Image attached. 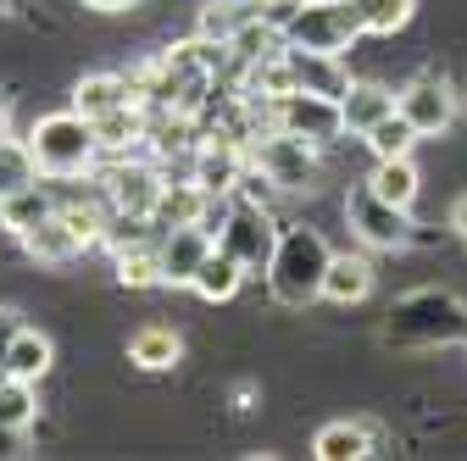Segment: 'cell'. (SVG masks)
Returning a JSON list of instances; mask_svg holds the SVG:
<instances>
[{
	"label": "cell",
	"mask_w": 467,
	"mask_h": 461,
	"mask_svg": "<svg viewBox=\"0 0 467 461\" xmlns=\"http://www.w3.org/2000/svg\"><path fill=\"white\" fill-rule=\"evenodd\" d=\"M328 240L306 222H289L278 228V245H273V261H267V295L289 312H301L312 301H323V278H328Z\"/></svg>",
	"instance_id": "1"
},
{
	"label": "cell",
	"mask_w": 467,
	"mask_h": 461,
	"mask_svg": "<svg viewBox=\"0 0 467 461\" xmlns=\"http://www.w3.org/2000/svg\"><path fill=\"white\" fill-rule=\"evenodd\" d=\"M389 344H412V351H434V344H462L467 339V306L451 290H412L389 306L384 323Z\"/></svg>",
	"instance_id": "2"
},
{
	"label": "cell",
	"mask_w": 467,
	"mask_h": 461,
	"mask_svg": "<svg viewBox=\"0 0 467 461\" xmlns=\"http://www.w3.org/2000/svg\"><path fill=\"white\" fill-rule=\"evenodd\" d=\"M28 150L39 161L45 179H84V172H95L100 161V134H95V118H84V111H50V118H39L28 128Z\"/></svg>",
	"instance_id": "3"
},
{
	"label": "cell",
	"mask_w": 467,
	"mask_h": 461,
	"mask_svg": "<svg viewBox=\"0 0 467 461\" xmlns=\"http://www.w3.org/2000/svg\"><path fill=\"white\" fill-rule=\"evenodd\" d=\"M251 167H256V179L284 190V195H301L317 184V145L296 139V134H284V128H267V134H251Z\"/></svg>",
	"instance_id": "4"
},
{
	"label": "cell",
	"mask_w": 467,
	"mask_h": 461,
	"mask_svg": "<svg viewBox=\"0 0 467 461\" xmlns=\"http://www.w3.org/2000/svg\"><path fill=\"white\" fill-rule=\"evenodd\" d=\"M345 222H350V234H357L368 251H406V245L418 240L412 211L395 206V200H384L373 184H362V190L345 195Z\"/></svg>",
	"instance_id": "5"
},
{
	"label": "cell",
	"mask_w": 467,
	"mask_h": 461,
	"mask_svg": "<svg viewBox=\"0 0 467 461\" xmlns=\"http://www.w3.org/2000/svg\"><path fill=\"white\" fill-rule=\"evenodd\" d=\"M217 245H223L228 256H240L245 272H267L273 245H278V228H273L267 206L251 200V195H234V206H228V217H223V228H217Z\"/></svg>",
	"instance_id": "6"
},
{
	"label": "cell",
	"mask_w": 467,
	"mask_h": 461,
	"mask_svg": "<svg viewBox=\"0 0 467 461\" xmlns=\"http://www.w3.org/2000/svg\"><path fill=\"white\" fill-rule=\"evenodd\" d=\"M273 128H284V134H296V139H306V145H334L339 134H345V111H339V100H328V95H312V89H289V95H278L273 106Z\"/></svg>",
	"instance_id": "7"
},
{
	"label": "cell",
	"mask_w": 467,
	"mask_h": 461,
	"mask_svg": "<svg viewBox=\"0 0 467 461\" xmlns=\"http://www.w3.org/2000/svg\"><path fill=\"white\" fill-rule=\"evenodd\" d=\"M362 39V28L350 23L345 0H301L296 17L284 23V45H306V50H350Z\"/></svg>",
	"instance_id": "8"
},
{
	"label": "cell",
	"mask_w": 467,
	"mask_h": 461,
	"mask_svg": "<svg viewBox=\"0 0 467 461\" xmlns=\"http://www.w3.org/2000/svg\"><path fill=\"white\" fill-rule=\"evenodd\" d=\"M161 172L150 167V161H117L111 172H106V200H111V211H123V217H140V222H150L156 217V200H161Z\"/></svg>",
	"instance_id": "9"
},
{
	"label": "cell",
	"mask_w": 467,
	"mask_h": 461,
	"mask_svg": "<svg viewBox=\"0 0 467 461\" xmlns=\"http://www.w3.org/2000/svg\"><path fill=\"white\" fill-rule=\"evenodd\" d=\"M395 111L406 123H412L423 139H434V134H445L451 123H456V89L445 84V78H412L400 95H395Z\"/></svg>",
	"instance_id": "10"
},
{
	"label": "cell",
	"mask_w": 467,
	"mask_h": 461,
	"mask_svg": "<svg viewBox=\"0 0 467 461\" xmlns=\"http://www.w3.org/2000/svg\"><path fill=\"white\" fill-rule=\"evenodd\" d=\"M156 251H161V278L172 283V290H190L201 261L217 251V240L206 234L201 222H179V228H161V245Z\"/></svg>",
	"instance_id": "11"
},
{
	"label": "cell",
	"mask_w": 467,
	"mask_h": 461,
	"mask_svg": "<svg viewBox=\"0 0 467 461\" xmlns=\"http://www.w3.org/2000/svg\"><path fill=\"white\" fill-rule=\"evenodd\" d=\"M284 67H289V84L296 89H312V95H328V100H345L350 95V78L345 62L334 50H306V45H284Z\"/></svg>",
	"instance_id": "12"
},
{
	"label": "cell",
	"mask_w": 467,
	"mask_h": 461,
	"mask_svg": "<svg viewBox=\"0 0 467 461\" xmlns=\"http://www.w3.org/2000/svg\"><path fill=\"white\" fill-rule=\"evenodd\" d=\"M245 167H251V150L240 145V139H206L201 150H195V184L206 190V195H234L240 190V179H245Z\"/></svg>",
	"instance_id": "13"
},
{
	"label": "cell",
	"mask_w": 467,
	"mask_h": 461,
	"mask_svg": "<svg viewBox=\"0 0 467 461\" xmlns=\"http://www.w3.org/2000/svg\"><path fill=\"white\" fill-rule=\"evenodd\" d=\"M23 251L39 261V267H67V261H78L84 256V240L73 234V222L62 217V211H45L34 228H23Z\"/></svg>",
	"instance_id": "14"
},
{
	"label": "cell",
	"mask_w": 467,
	"mask_h": 461,
	"mask_svg": "<svg viewBox=\"0 0 467 461\" xmlns=\"http://www.w3.org/2000/svg\"><path fill=\"white\" fill-rule=\"evenodd\" d=\"M312 456L317 461H362V456H373V428L368 423H350V417L323 423L312 434Z\"/></svg>",
	"instance_id": "15"
},
{
	"label": "cell",
	"mask_w": 467,
	"mask_h": 461,
	"mask_svg": "<svg viewBox=\"0 0 467 461\" xmlns=\"http://www.w3.org/2000/svg\"><path fill=\"white\" fill-rule=\"evenodd\" d=\"M179 356H184V339L172 333V328H161V323H145L129 339V362L140 373H172V367H179Z\"/></svg>",
	"instance_id": "16"
},
{
	"label": "cell",
	"mask_w": 467,
	"mask_h": 461,
	"mask_svg": "<svg viewBox=\"0 0 467 461\" xmlns=\"http://www.w3.org/2000/svg\"><path fill=\"white\" fill-rule=\"evenodd\" d=\"M129 100H140V95H134V78H123V73H89L73 84V106L84 118H106V111L129 106Z\"/></svg>",
	"instance_id": "17"
},
{
	"label": "cell",
	"mask_w": 467,
	"mask_h": 461,
	"mask_svg": "<svg viewBox=\"0 0 467 461\" xmlns=\"http://www.w3.org/2000/svg\"><path fill=\"white\" fill-rule=\"evenodd\" d=\"M373 295V261L368 256H334L328 261V278H323V301L334 306H357Z\"/></svg>",
	"instance_id": "18"
},
{
	"label": "cell",
	"mask_w": 467,
	"mask_h": 461,
	"mask_svg": "<svg viewBox=\"0 0 467 461\" xmlns=\"http://www.w3.org/2000/svg\"><path fill=\"white\" fill-rule=\"evenodd\" d=\"M240 283H245V261L240 256H228L223 245L201 261V272H195V283H190V290L201 295V301H212V306H223V301H234V295H240Z\"/></svg>",
	"instance_id": "19"
},
{
	"label": "cell",
	"mask_w": 467,
	"mask_h": 461,
	"mask_svg": "<svg viewBox=\"0 0 467 461\" xmlns=\"http://www.w3.org/2000/svg\"><path fill=\"white\" fill-rule=\"evenodd\" d=\"M50 362H56V344H50L39 328H28V323H23V333L12 339V351H6V378L39 384V378L50 373Z\"/></svg>",
	"instance_id": "20"
},
{
	"label": "cell",
	"mask_w": 467,
	"mask_h": 461,
	"mask_svg": "<svg viewBox=\"0 0 467 461\" xmlns=\"http://www.w3.org/2000/svg\"><path fill=\"white\" fill-rule=\"evenodd\" d=\"M339 111H345V134H368L379 118L395 111V89H384V84H350V95L339 100Z\"/></svg>",
	"instance_id": "21"
},
{
	"label": "cell",
	"mask_w": 467,
	"mask_h": 461,
	"mask_svg": "<svg viewBox=\"0 0 467 461\" xmlns=\"http://www.w3.org/2000/svg\"><path fill=\"white\" fill-rule=\"evenodd\" d=\"M350 23H357L362 34H400L406 23H412L418 0H345Z\"/></svg>",
	"instance_id": "22"
},
{
	"label": "cell",
	"mask_w": 467,
	"mask_h": 461,
	"mask_svg": "<svg viewBox=\"0 0 467 461\" xmlns=\"http://www.w3.org/2000/svg\"><path fill=\"white\" fill-rule=\"evenodd\" d=\"M39 179H45V172H39L28 139H6V145H0V200H12L23 190H39Z\"/></svg>",
	"instance_id": "23"
},
{
	"label": "cell",
	"mask_w": 467,
	"mask_h": 461,
	"mask_svg": "<svg viewBox=\"0 0 467 461\" xmlns=\"http://www.w3.org/2000/svg\"><path fill=\"white\" fill-rule=\"evenodd\" d=\"M368 184L384 195V200H395V206H406L412 211V200H418V190H423V179H418V167H412V156H395V161H379L373 172H368Z\"/></svg>",
	"instance_id": "24"
},
{
	"label": "cell",
	"mask_w": 467,
	"mask_h": 461,
	"mask_svg": "<svg viewBox=\"0 0 467 461\" xmlns=\"http://www.w3.org/2000/svg\"><path fill=\"white\" fill-rule=\"evenodd\" d=\"M39 417V394L23 378H0V434H28Z\"/></svg>",
	"instance_id": "25"
},
{
	"label": "cell",
	"mask_w": 467,
	"mask_h": 461,
	"mask_svg": "<svg viewBox=\"0 0 467 461\" xmlns=\"http://www.w3.org/2000/svg\"><path fill=\"white\" fill-rule=\"evenodd\" d=\"M362 139H368L373 161H395V156H412V145H418L423 134H418L412 123H406L400 111H389V118H379V123H373V128H368Z\"/></svg>",
	"instance_id": "26"
},
{
	"label": "cell",
	"mask_w": 467,
	"mask_h": 461,
	"mask_svg": "<svg viewBox=\"0 0 467 461\" xmlns=\"http://www.w3.org/2000/svg\"><path fill=\"white\" fill-rule=\"evenodd\" d=\"M206 190L190 179V184H167L161 190V200H156V217L150 222H161V228H179V222H201V211H206Z\"/></svg>",
	"instance_id": "27"
},
{
	"label": "cell",
	"mask_w": 467,
	"mask_h": 461,
	"mask_svg": "<svg viewBox=\"0 0 467 461\" xmlns=\"http://www.w3.org/2000/svg\"><path fill=\"white\" fill-rule=\"evenodd\" d=\"M95 134H100V150H134L145 139V111L129 100V106L106 111V118H95Z\"/></svg>",
	"instance_id": "28"
},
{
	"label": "cell",
	"mask_w": 467,
	"mask_h": 461,
	"mask_svg": "<svg viewBox=\"0 0 467 461\" xmlns=\"http://www.w3.org/2000/svg\"><path fill=\"white\" fill-rule=\"evenodd\" d=\"M117 283H123V290H156V283H167L161 278V251H150L145 240L117 251Z\"/></svg>",
	"instance_id": "29"
},
{
	"label": "cell",
	"mask_w": 467,
	"mask_h": 461,
	"mask_svg": "<svg viewBox=\"0 0 467 461\" xmlns=\"http://www.w3.org/2000/svg\"><path fill=\"white\" fill-rule=\"evenodd\" d=\"M45 211H56L50 200H45V190H23V195H12V200H0V222L12 228V234H23V228H34Z\"/></svg>",
	"instance_id": "30"
},
{
	"label": "cell",
	"mask_w": 467,
	"mask_h": 461,
	"mask_svg": "<svg viewBox=\"0 0 467 461\" xmlns=\"http://www.w3.org/2000/svg\"><path fill=\"white\" fill-rule=\"evenodd\" d=\"M56 211L73 222V234L84 240V251L106 240V217H111V211H100V206H89V200H84V206H78V200H73V206H56Z\"/></svg>",
	"instance_id": "31"
},
{
	"label": "cell",
	"mask_w": 467,
	"mask_h": 461,
	"mask_svg": "<svg viewBox=\"0 0 467 461\" xmlns=\"http://www.w3.org/2000/svg\"><path fill=\"white\" fill-rule=\"evenodd\" d=\"M23 333V312L12 306H0V378H6V351H12V339Z\"/></svg>",
	"instance_id": "32"
},
{
	"label": "cell",
	"mask_w": 467,
	"mask_h": 461,
	"mask_svg": "<svg viewBox=\"0 0 467 461\" xmlns=\"http://www.w3.org/2000/svg\"><path fill=\"white\" fill-rule=\"evenodd\" d=\"M296 6H301V0H256V12H262V23H273L278 34H284V23H289V17H296Z\"/></svg>",
	"instance_id": "33"
},
{
	"label": "cell",
	"mask_w": 467,
	"mask_h": 461,
	"mask_svg": "<svg viewBox=\"0 0 467 461\" xmlns=\"http://www.w3.org/2000/svg\"><path fill=\"white\" fill-rule=\"evenodd\" d=\"M84 6H89V12H134L140 0H84Z\"/></svg>",
	"instance_id": "34"
},
{
	"label": "cell",
	"mask_w": 467,
	"mask_h": 461,
	"mask_svg": "<svg viewBox=\"0 0 467 461\" xmlns=\"http://www.w3.org/2000/svg\"><path fill=\"white\" fill-rule=\"evenodd\" d=\"M451 228H456V234H462V245H467V195L451 206Z\"/></svg>",
	"instance_id": "35"
},
{
	"label": "cell",
	"mask_w": 467,
	"mask_h": 461,
	"mask_svg": "<svg viewBox=\"0 0 467 461\" xmlns=\"http://www.w3.org/2000/svg\"><path fill=\"white\" fill-rule=\"evenodd\" d=\"M6 139H12V106L0 100V145H6Z\"/></svg>",
	"instance_id": "36"
},
{
	"label": "cell",
	"mask_w": 467,
	"mask_h": 461,
	"mask_svg": "<svg viewBox=\"0 0 467 461\" xmlns=\"http://www.w3.org/2000/svg\"><path fill=\"white\" fill-rule=\"evenodd\" d=\"M6 12H17V0H0V17H6Z\"/></svg>",
	"instance_id": "37"
}]
</instances>
